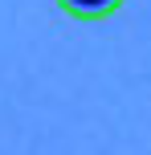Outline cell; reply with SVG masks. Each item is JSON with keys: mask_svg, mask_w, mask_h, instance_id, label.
I'll use <instances>...</instances> for the list:
<instances>
[{"mask_svg": "<svg viewBox=\"0 0 151 155\" xmlns=\"http://www.w3.org/2000/svg\"><path fill=\"white\" fill-rule=\"evenodd\" d=\"M57 4H61V12L78 16V21H102V16L119 12L123 0H57Z\"/></svg>", "mask_w": 151, "mask_h": 155, "instance_id": "obj_1", "label": "cell"}]
</instances>
